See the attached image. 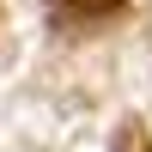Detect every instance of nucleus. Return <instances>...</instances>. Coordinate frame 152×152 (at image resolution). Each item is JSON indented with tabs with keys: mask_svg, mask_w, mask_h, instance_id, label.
<instances>
[{
	"mask_svg": "<svg viewBox=\"0 0 152 152\" xmlns=\"http://www.w3.org/2000/svg\"><path fill=\"white\" fill-rule=\"evenodd\" d=\"M116 152H152V128H146V122H122Z\"/></svg>",
	"mask_w": 152,
	"mask_h": 152,
	"instance_id": "nucleus-2",
	"label": "nucleus"
},
{
	"mask_svg": "<svg viewBox=\"0 0 152 152\" xmlns=\"http://www.w3.org/2000/svg\"><path fill=\"white\" fill-rule=\"evenodd\" d=\"M0 49H6V12H0Z\"/></svg>",
	"mask_w": 152,
	"mask_h": 152,
	"instance_id": "nucleus-3",
	"label": "nucleus"
},
{
	"mask_svg": "<svg viewBox=\"0 0 152 152\" xmlns=\"http://www.w3.org/2000/svg\"><path fill=\"white\" fill-rule=\"evenodd\" d=\"M49 12L61 24H110L128 12V0H49Z\"/></svg>",
	"mask_w": 152,
	"mask_h": 152,
	"instance_id": "nucleus-1",
	"label": "nucleus"
}]
</instances>
